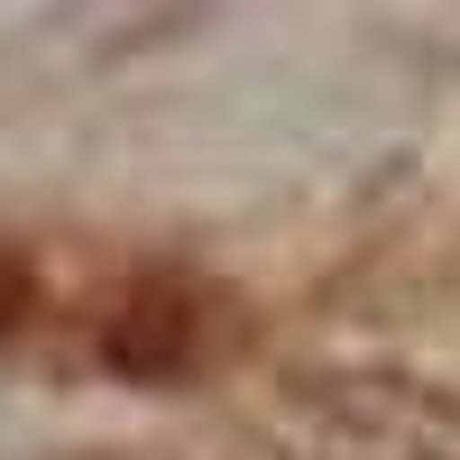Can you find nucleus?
I'll use <instances>...</instances> for the list:
<instances>
[{
    "instance_id": "obj_1",
    "label": "nucleus",
    "mask_w": 460,
    "mask_h": 460,
    "mask_svg": "<svg viewBox=\"0 0 460 460\" xmlns=\"http://www.w3.org/2000/svg\"><path fill=\"white\" fill-rule=\"evenodd\" d=\"M286 460H460V396L405 368L286 377L267 405Z\"/></svg>"
},
{
    "instance_id": "obj_3",
    "label": "nucleus",
    "mask_w": 460,
    "mask_h": 460,
    "mask_svg": "<svg viewBox=\"0 0 460 460\" xmlns=\"http://www.w3.org/2000/svg\"><path fill=\"white\" fill-rule=\"evenodd\" d=\"M10 314H28V277L0 258V332H10Z\"/></svg>"
},
{
    "instance_id": "obj_2",
    "label": "nucleus",
    "mask_w": 460,
    "mask_h": 460,
    "mask_svg": "<svg viewBox=\"0 0 460 460\" xmlns=\"http://www.w3.org/2000/svg\"><path fill=\"white\" fill-rule=\"evenodd\" d=\"M102 359L120 377H175L184 359H194V304L166 295V286L129 295L120 314H111V332H102Z\"/></svg>"
}]
</instances>
